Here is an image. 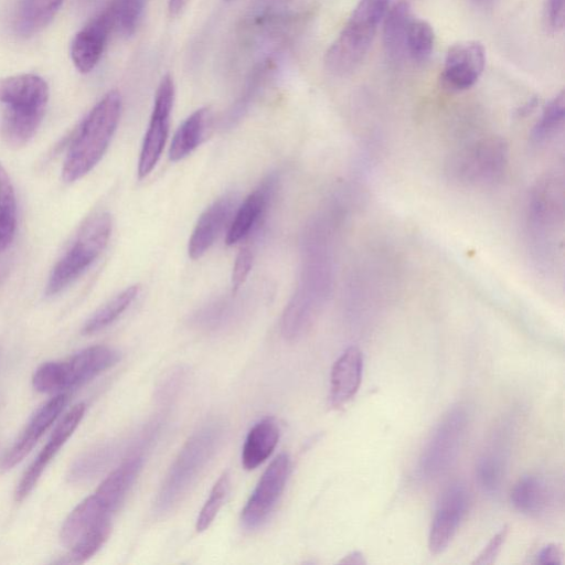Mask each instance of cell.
Here are the masks:
<instances>
[{
    "label": "cell",
    "instance_id": "1",
    "mask_svg": "<svg viewBox=\"0 0 565 565\" xmlns=\"http://www.w3.org/2000/svg\"><path fill=\"white\" fill-rule=\"evenodd\" d=\"M46 82L35 74L0 78V103L4 105L1 132L7 145L19 148L39 129L49 100Z\"/></svg>",
    "mask_w": 565,
    "mask_h": 565
},
{
    "label": "cell",
    "instance_id": "2",
    "mask_svg": "<svg viewBox=\"0 0 565 565\" xmlns=\"http://www.w3.org/2000/svg\"><path fill=\"white\" fill-rule=\"evenodd\" d=\"M121 97L108 92L86 115L72 136L62 177L74 182L88 173L104 156L119 122Z\"/></svg>",
    "mask_w": 565,
    "mask_h": 565
},
{
    "label": "cell",
    "instance_id": "3",
    "mask_svg": "<svg viewBox=\"0 0 565 565\" xmlns=\"http://www.w3.org/2000/svg\"><path fill=\"white\" fill-rule=\"evenodd\" d=\"M224 427L209 422L195 430L185 441L154 501V513L166 514L182 499L220 447Z\"/></svg>",
    "mask_w": 565,
    "mask_h": 565
},
{
    "label": "cell",
    "instance_id": "4",
    "mask_svg": "<svg viewBox=\"0 0 565 565\" xmlns=\"http://www.w3.org/2000/svg\"><path fill=\"white\" fill-rule=\"evenodd\" d=\"M388 0H360L324 56L326 68L333 75H347L366 55Z\"/></svg>",
    "mask_w": 565,
    "mask_h": 565
},
{
    "label": "cell",
    "instance_id": "5",
    "mask_svg": "<svg viewBox=\"0 0 565 565\" xmlns=\"http://www.w3.org/2000/svg\"><path fill=\"white\" fill-rule=\"evenodd\" d=\"M111 227V217L107 212H97L82 224L49 276L47 295L63 290L94 263L105 249Z\"/></svg>",
    "mask_w": 565,
    "mask_h": 565
},
{
    "label": "cell",
    "instance_id": "6",
    "mask_svg": "<svg viewBox=\"0 0 565 565\" xmlns=\"http://www.w3.org/2000/svg\"><path fill=\"white\" fill-rule=\"evenodd\" d=\"M119 359V353L110 347H89L65 360L40 365L33 375V386L42 393L76 387L111 367Z\"/></svg>",
    "mask_w": 565,
    "mask_h": 565
},
{
    "label": "cell",
    "instance_id": "7",
    "mask_svg": "<svg viewBox=\"0 0 565 565\" xmlns=\"http://www.w3.org/2000/svg\"><path fill=\"white\" fill-rule=\"evenodd\" d=\"M114 513L93 493L83 500L66 518L61 529V541L70 550L68 563H83L107 541Z\"/></svg>",
    "mask_w": 565,
    "mask_h": 565
},
{
    "label": "cell",
    "instance_id": "8",
    "mask_svg": "<svg viewBox=\"0 0 565 565\" xmlns=\"http://www.w3.org/2000/svg\"><path fill=\"white\" fill-rule=\"evenodd\" d=\"M467 405L448 408L426 440L417 462V473L424 480L444 475L456 461L469 425Z\"/></svg>",
    "mask_w": 565,
    "mask_h": 565
},
{
    "label": "cell",
    "instance_id": "9",
    "mask_svg": "<svg viewBox=\"0 0 565 565\" xmlns=\"http://www.w3.org/2000/svg\"><path fill=\"white\" fill-rule=\"evenodd\" d=\"M470 503L468 488L461 481L450 483L440 494L431 520L428 548L443 553L455 537Z\"/></svg>",
    "mask_w": 565,
    "mask_h": 565
},
{
    "label": "cell",
    "instance_id": "10",
    "mask_svg": "<svg viewBox=\"0 0 565 565\" xmlns=\"http://www.w3.org/2000/svg\"><path fill=\"white\" fill-rule=\"evenodd\" d=\"M173 99V81L170 75H166L158 86L150 121L140 150L139 178L147 177L153 170L162 153L168 138Z\"/></svg>",
    "mask_w": 565,
    "mask_h": 565
},
{
    "label": "cell",
    "instance_id": "11",
    "mask_svg": "<svg viewBox=\"0 0 565 565\" xmlns=\"http://www.w3.org/2000/svg\"><path fill=\"white\" fill-rule=\"evenodd\" d=\"M289 470L287 454L278 455L266 468L242 510L241 520L246 529H256L268 518L285 489Z\"/></svg>",
    "mask_w": 565,
    "mask_h": 565
},
{
    "label": "cell",
    "instance_id": "12",
    "mask_svg": "<svg viewBox=\"0 0 565 565\" xmlns=\"http://www.w3.org/2000/svg\"><path fill=\"white\" fill-rule=\"evenodd\" d=\"M511 424L505 422L494 430L476 461V483L484 494H497L504 481L513 435Z\"/></svg>",
    "mask_w": 565,
    "mask_h": 565
},
{
    "label": "cell",
    "instance_id": "13",
    "mask_svg": "<svg viewBox=\"0 0 565 565\" xmlns=\"http://www.w3.org/2000/svg\"><path fill=\"white\" fill-rule=\"evenodd\" d=\"M114 26L115 15L110 4L75 34L71 43V58L81 73H88L97 65Z\"/></svg>",
    "mask_w": 565,
    "mask_h": 565
},
{
    "label": "cell",
    "instance_id": "14",
    "mask_svg": "<svg viewBox=\"0 0 565 565\" xmlns=\"http://www.w3.org/2000/svg\"><path fill=\"white\" fill-rule=\"evenodd\" d=\"M484 64L486 53L480 42L456 43L447 52L441 79L450 89H467L478 81Z\"/></svg>",
    "mask_w": 565,
    "mask_h": 565
},
{
    "label": "cell",
    "instance_id": "15",
    "mask_svg": "<svg viewBox=\"0 0 565 565\" xmlns=\"http://www.w3.org/2000/svg\"><path fill=\"white\" fill-rule=\"evenodd\" d=\"M85 404L75 405L56 426L50 439L23 473L15 489V500L22 501L33 490L42 472L81 423Z\"/></svg>",
    "mask_w": 565,
    "mask_h": 565
},
{
    "label": "cell",
    "instance_id": "16",
    "mask_svg": "<svg viewBox=\"0 0 565 565\" xmlns=\"http://www.w3.org/2000/svg\"><path fill=\"white\" fill-rule=\"evenodd\" d=\"M510 500L519 512L529 516H541L555 505L557 490L545 476L529 473L514 483Z\"/></svg>",
    "mask_w": 565,
    "mask_h": 565
},
{
    "label": "cell",
    "instance_id": "17",
    "mask_svg": "<svg viewBox=\"0 0 565 565\" xmlns=\"http://www.w3.org/2000/svg\"><path fill=\"white\" fill-rule=\"evenodd\" d=\"M67 399V394H58L35 413L13 446L6 454L2 461L4 469H11L30 452L36 441L64 409Z\"/></svg>",
    "mask_w": 565,
    "mask_h": 565
},
{
    "label": "cell",
    "instance_id": "18",
    "mask_svg": "<svg viewBox=\"0 0 565 565\" xmlns=\"http://www.w3.org/2000/svg\"><path fill=\"white\" fill-rule=\"evenodd\" d=\"M234 206V196L226 194L214 201L201 214L189 239L188 252L192 259L203 256L213 245L227 223Z\"/></svg>",
    "mask_w": 565,
    "mask_h": 565
},
{
    "label": "cell",
    "instance_id": "19",
    "mask_svg": "<svg viewBox=\"0 0 565 565\" xmlns=\"http://www.w3.org/2000/svg\"><path fill=\"white\" fill-rule=\"evenodd\" d=\"M275 183V177H268L238 206L226 233L227 245L238 243L260 223L274 193Z\"/></svg>",
    "mask_w": 565,
    "mask_h": 565
},
{
    "label": "cell",
    "instance_id": "20",
    "mask_svg": "<svg viewBox=\"0 0 565 565\" xmlns=\"http://www.w3.org/2000/svg\"><path fill=\"white\" fill-rule=\"evenodd\" d=\"M363 373V355L359 348L345 349L334 362L330 376V402L333 407L347 404L359 391Z\"/></svg>",
    "mask_w": 565,
    "mask_h": 565
},
{
    "label": "cell",
    "instance_id": "21",
    "mask_svg": "<svg viewBox=\"0 0 565 565\" xmlns=\"http://www.w3.org/2000/svg\"><path fill=\"white\" fill-rule=\"evenodd\" d=\"M142 466V457L126 459L99 484L94 494L111 513L118 510L134 484Z\"/></svg>",
    "mask_w": 565,
    "mask_h": 565
},
{
    "label": "cell",
    "instance_id": "22",
    "mask_svg": "<svg viewBox=\"0 0 565 565\" xmlns=\"http://www.w3.org/2000/svg\"><path fill=\"white\" fill-rule=\"evenodd\" d=\"M64 0H19L12 28L20 38H30L47 26Z\"/></svg>",
    "mask_w": 565,
    "mask_h": 565
},
{
    "label": "cell",
    "instance_id": "23",
    "mask_svg": "<svg viewBox=\"0 0 565 565\" xmlns=\"http://www.w3.org/2000/svg\"><path fill=\"white\" fill-rule=\"evenodd\" d=\"M279 435V426L274 418L266 417L257 422L248 431L243 446V467L252 470L262 465L276 448Z\"/></svg>",
    "mask_w": 565,
    "mask_h": 565
},
{
    "label": "cell",
    "instance_id": "24",
    "mask_svg": "<svg viewBox=\"0 0 565 565\" xmlns=\"http://www.w3.org/2000/svg\"><path fill=\"white\" fill-rule=\"evenodd\" d=\"M411 21L409 6L395 3L384 15L383 43L390 58L397 61L406 53V34Z\"/></svg>",
    "mask_w": 565,
    "mask_h": 565
},
{
    "label": "cell",
    "instance_id": "25",
    "mask_svg": "<svg viewBox=\"0 0 565 565\" xmlns=\"http://www.w3.org/2000/svg\"><path fill=\"white\" fill-rule=\"evenodd\" d=\"M207 109L200 108L181 124L169 149V157L172 161L185 158L202 142L207 129Z\"/></svg>",
    "mask_w": 565,
    "mask_h": 565
},
{
    "label": "cell",
    "instance_id": "26",
    "mask_svg": "<svg viewBox=\"0 0 565 565\" xmlns=\"http://www.w3.org/2000/svg\"><path fill=\"white\" fill-rule=\"evenodd\" d=\"M17 227V202L10 178L0 163V252L12 243Z\"/></svg>",
    "mask_w": 565,
    "mask_h": 565
},
{
    "label": "cell",
    "instance_id": "27",
    "mask_svg": "<svg viewBox=\"0 0 565 565\" xmlns=\"http://www.w3.org/2000/svg\"><path fill=\"white\" fill-rule=\"evenodd\" d=\"M140 287L132 285L100 307L84 324L83 333H95L111 324L136 299Z\"/></svg>",
    "mask_w": 565,
    "mask_h": 565
},
{
    "label": "cell",
    "instance_id": "28",
    "mask_svg": "<svg viewBox=\"0 0 565 565\" xmlns=\"http://www.w3.org/2000/svg\"><path fill=\"white\" fill-rule=\"evenodd\" d=\"M435 33L431 25L422 19H411L406 34V53L417 62L426 61L434 49Z\"/></svg>",
    "mask_w": 565,
    "mask_h": 565
},
{
    "label": "cell",
    "instance_id": "29",
    "mask_svg": "<svg viewBox=\"0 0 565 565\" xmlns=\"http://www.w3.org/2000/svg\"><path fill=\"white\" fill-rule=\"evenodd\" d=\"M231 488V478L230 473L223 472L222 476L214 483L207 500L202 507L200 514L196 519V531L202 532L206 530L215 516L217 515L220 509L223 507L224 501L230 492Z\"/></svg>",
    "mask_w": 565,
    "mask_h": 565
},
{
    "label": "cell",
    "instance_id": "30",
    "mask_svg": "<svg viewBox=\"0 0 565 565\" xmlns=\"http://www.w3.org/2000/svg\"><path fill=\"white\" fill-rule=\"evenodd\" d=\"M146 0H114L115 26L124 35H131L139 23Z\"/></svg>",
    "mask_w": 565,
    "mask_h": 565
},
{
    "label": "cell",
    "instance_id": "31",
    "mask_svg": "<svg viewBox=\"0 0 565 565\" xmlns=\"http://www.w3.org/2000/svg\"><path fill=\"white\" fill-rule=\"evenodd\" d=\"M565 95L561 92L554 97L543 110V114L533 129V137L536 140L545 139L552 135L564 121Z\"/></svg>",
    "mask_w": 565,
    "mask_h": 565
},
{
    "label": "cell",
    "instance_id": "32",
    "mask_svg": "<svg viewBox=\"0 0 565 565\" xmlns=\"http://www.w3.org/2000/svg\"><path fill=\"white\" fill-rule=\"evenodd\" d=\"M253 252L249 247H243L237 254L232 271L233 291L238 290L247 279L253 266Z\"/></svg>",
    "mask_w": 565,
    "mask_h": 565
},
{
    "label": "cell",
    "instance_id": "33",
    "mask_svg": "<svg viewBox=\"0 0 565 565\" xmlns=\"http://www.w3.org/2000/svg\"><path fill=\"white\" fill-rule=\"evenodd\" d=\"M508 535V527L503 526L498 533H495L479 555L475 558L472 564L489 565L495 562L502 545L505 542Z\"/></svg>",
    "mask_w": 565,
    "mask_h": 565
},
{
    "label": "cell",
    "instance_id": "34",
    "mask_svg": "<svg viewBox=\"0 0 565 565\" xmlns=\"http://www.w3.org/2000/svg\"><path fill=\"white\" fill-rule=\"evenodd\" d=\"M562 550L557 544L551 543L545 546H543L537 554L535 555V563L536 564H552V565H558L562 564Z\"/></svg>",
    "mask_w": 565,
    "mask_h": 565
},
{
    "label": "cell",
    "instance_id": "35",
    "mask_svg": "<svg viewBox=\"0 0 565 565\" xmlns=\"http://www.w3.org/2000/svg\"><path fill=\"white\" fill-rule=\"evenodd\" d=\"M547 21L553 30H559L564 25V0H548Z\"/></svg>",
    "mask_w": 565,
    "mask_h": 565
},
{
    "label": "cell",
    "instance_id": "36",
    "mask_svg": "<svg viewBox=\"0 0 565 565\" xmlns=\"http://www.w3.org/2000/svg\"><path fill=\"white\" fill-rule=\"evenodd\" d=\"M340 563H344V564H358V565H362V564H365V559H364V556L361 552L359 551H354L352 553H350L349 555H347L345 557H343Z\"/></svg>",
    "mask_w": 565,
    "mask_h": 565
},
{
    "label": "cell",
    "instance_id": "37",
    "mask_svg": "<svg viewBox=\"0 0 565 565\" xmlns=\"http://www.w3.org/2000/svg\"><path fill=\"white\" fill-rule=\"evenodd\" d=\"M189 0H169V11L172 15H178L184 7L188 4Z\"/></svg>",
    "mask_w": 565,
    "mask_h": 565
},
{
    "label": "cell",
    "instance_id": "38",
    "mask_svg": "<svg viewBox=\"0 0 565 565\" xmlns=\"http://www.w3.org/2000/svg\"><path fill=\"white\" fill-rule=\"evenodd\" d=\"M475 1H477V2H482V1H486V0H475Z\"/></svg>",
    "mask_w": 565,
    "mask_h": 565
}]
</instances>
